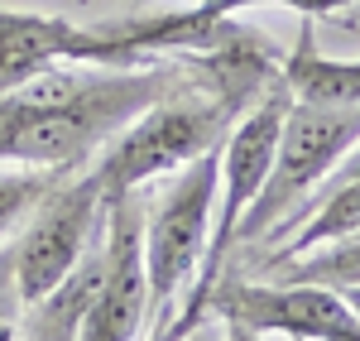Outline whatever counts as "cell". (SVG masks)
Wrapping results in <instances>:
<instances>
[{
    "label": "cell",
    "instance_id": "obj_1",
    "mask_svg": "<svg viewBox=\"0 0 360 341\" xmlns=\"http://www.w3.org/2000/svg\"><path fill=\"white\" fill-rule=\"evenodd\" d=\"M188 82L193 72L178 58L144 67L58 63L34 82L0 91V164L86 169L144 106Z\"/></svg>",
    "mask_w": 360,
    "mask_h": 341
},
{
    "label": "cell",
    "instance_id": "obj_2",
    "mask_svg": "<svg viewBox=\"0 0 360 341\" xmlns=\"http://www.w3.org/2000/svg\"><path fill=\"white\" fill-rule=\"evenodd\" d=\"M240 111H245L240 101L207 91L197 77L188 86L159 96L154 106H144L101 149V159H91V169L101 178V193H106V207L125 193H139L144 183H154L164 173H178L197 154L217 149Z\"/></svg>",
    "mask_w": 360,
    "mask_h": 341
},
{
    "label": "cell",
    "instance_id": "obj_3",
    "mask_svg": "<svg viewBox=\"0 0 360 341\" xmlns=\"http://www.w3.org/2000/svg\"><path fill=\"white\" fill-rule=\"evenodd\" d=\"M356 140H360V101H288L269 178H264L259 198L250 202L245 221L236 231V250H250L293 207H303V198L327 183V173L346 159V149Z\"/></svg>",
    "mask_w": 360,
    "mask_h": 341
},
{
    "label": "cell",
    "instance_id": "obj_4",
    "mask_svg": "<svg viewBox=\"0 0 360 341\" xmlns=\"http://www.w3.org/2000/svg\"><path fill=\"white\" fill-rule=\"evenodd\" d=\"M217 183H221V144L183 164L173 173V183L144 207V269H149L154 327L173 317L178 298L188 293L197 264L207 255Z\"/></svg>",
    "mask_w": 360,
    "mask_h": 341
},
{
    "label": "cell",
    "instance_id": "obj_5",
    "mask_svg": "<svg viewBox=\"0 0 360 341\" xmlns=\"http://www.w3.org/2000/svg\"><path fill=\"white\" fill-rule=\"evenodd\" d=\"M106 231V193L96 169L68 173L58 188H49L39 207L25 217V231L10 240V269L20 303L44 298L49 288L91 250V240Z\"/></svg>",
    "mask_w": 360,
    "mask_h": 341
},
{
    "label": "cell",
    "instance_id": "obj_6",
    "mask_svg": "<svg viewBox=\"0 0 360 341\" xmlns=\"http://www.w3.org/2000/svg\"><path fill=\"white\" fill-rule=\"evenodd\" d=\"M212 317L221 322H240L259 337H293V341H360V317L356 308L341 298V288L327 284H293V279H274V284H250V279H231L212 288Z\"/></svg>",
    "mask_w": 360,
    "mask_h": 341
},
{
    "label": "cell",
    "instance_id": "obj_7",
    "mask_svg": "<svg viewBox=\"0 0 360 341\" xmlns=\"http://www.w3.org/2000/svg\"><path fill=\"white\" fill-rule=\"evenodd\" d=\"M101 250L106 274L77 341H139V332L149 327V269H144V202L135 193L106 207Z\"/></svg>",
    "mask_w": 360,
    "mask_h": 341
},
{
    "label": "cell",
    "instance_id": "obj_8",
    "mask_svg": "<svg viewBox=\"0 0 360 341\" xmlns=\"http://www.w3.org/2000/svg\"><path fill=\"white\" fill-rule=\"evenodd\" d=\"M77 25L44 10H0V91L34 82L58 63H72Z\"/></svg>",
    "mask_w": 360,
    "mask_h": 341
},
{
    "label": "cell",
    "instance_id": "obj_9",
    "mask_svg": "<svg viewBox=\"0 0 360 341\" xmlns=\"http://www.w3.org/2000/svg\"><path fill=\"white\" fill-rule=\"evenodd\" d=\"M101 274H106V250H101V236H96L91 250H86L44 298H34V303L20 308L15 341H77L86 313H91V303H96Z\"/></svg>",
    "mask_w": 360,
    "mask_h": 341
},
{
    "label": "cell",
    "instance_id": "obj_10",
    "mask_svg": "<svg viewBox=\"0 0 360 341\" xmlns=\"http://www.w3.org/2000/svg\"><path fill=\"white\" fill-rule=\"evenodd\" d=\"M278 86L293 101H360V58H327L312 44V29H303L278 67Z\"/></svg>",
    "mask_w": 360,
    "mask_h": 341
},
{
    "label": "cell",
    "instance_id": "obj_11",
    "mask_svg": "<svg viewBox=\"0 0 360 341\" xmlns=\"http://www.w3.org/2000/svg\"><path fill=\"white\" fill-rule=\"evenodd\" d=\"M278 279H293V284H327V288H346L360 284V231L341 236L332 245H317V250H303V255H288L264 264Z\"/></svg>",
    "mask_w": 360,
    "mask_h": 341
},
{
    "label": "cell",
    "instance_id": "obj_12",
    "mask_svg": "<svg viewBox=\"0 0 360 341\" xmlns=\"http://www.w3.org/2000/svg\"><path fill=\"white\" fill-rule=\"evenodd\" d=\"M77 169H0V245L25 226V217L39 207V198L58 188Z\"/></svg>",
    "mask_w": 360,
    "mask_h": 341
},
{
    "label": "cell",
    "instance_id": "obj_13",
    "mask_svg": "<svg viewBox=\"0 0 360 341\" xmlns=\"http://www.w3.org/2000/svg\"><path fill=\"white\" fill-rule=\"evenodd\" d=\"M20 293H15V269H10V245H0V341H15L20 327Z\"/></svg>",
    "mask_w": 360,
    "mask_h": 341
},
{
    "label": "cell",
    "instance_id": "obj_14",
    "mask_svg": "<svg viewBox=\"0 0 360 341\" xmlns=\"http://www.w3.org/2000/svg\"><path fill=\"white\" fill-rule=\"evenodd\" d=\"M236 5V15L240 10H298V15H336V10H346V5H356V0H231Z\"/></svg>",
    "mask_w": 360,
    "mask_h": 341
},
{
    "label": "cell",
    "instance_id": "obj_15",
    "mask_svg": "<svg viewBox=\"0 0 360 341\" xmlns=\"http://www.w3.org/2000/svg\"><path fill=\"white\" fill-rule=\"evenodd\" d=\"M183 341H226V322L207 313L197 327H188V332H183Z\"/></svg>",
    "mask_w": 360,
    "mask_h": 341
},
{
    "label": "cell",
    "instance_id": "obj_16",
    "mask_svg": "<svg viewBox=\"0 0 360 341\" xmlns=\"http://www.w3.org/2000/svg\"><path fill=\"white\" fill-rule=\"evenodd\" d=\"M188 327H197L193 317H188V313H173L168 322H159V327H154V337H149V341H183V332H188Z\"/></svg>",
    "mask_w": 360,
    "mask_h": 341
},
{
    "label": "cell",
    "instance_id": "obj_17",
    "mask_svg": "<svg viewBox=\"0 0 360 341\" xmlns=\"http://www.w3.org/2000/svg\"><path fill=\"white\" fill-rule=\"evenodd\" d=\"M226 341H264V337L250 332V327H240V322H226Z\"/></svg>",
    "mask_w": 360,
    "mask_h": 341
},
{
    "label": "cell",
    "instance_id": "obj_18",
    "mask_svg": "<svg viewBox=\"0 0 360 341\" xmlns=\"http://www.w3.org/2000/svg\"><path fill=\"white\" fill-rule=\"evenodd\" d=\"M341 298H346V303L356 308V317H360V284H346V288H341Z\"/></svg>",
    "mask_w": 360,
    "mask_h": 341
}]
</instances>
